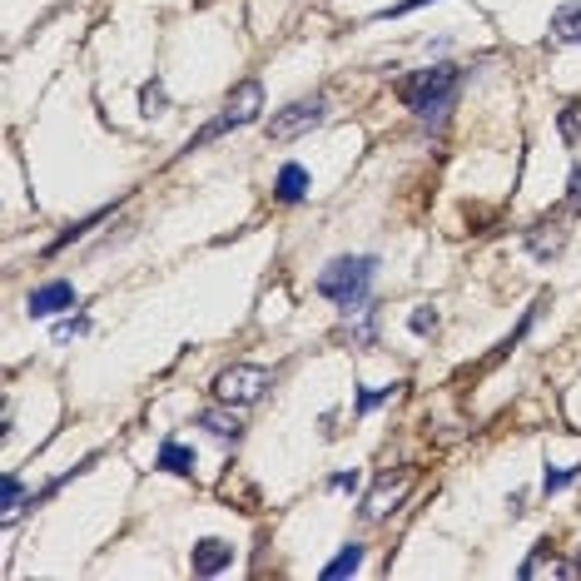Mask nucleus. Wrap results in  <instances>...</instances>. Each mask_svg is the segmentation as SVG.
I'll use <instances>...</instances> for the list:
<instances>
[{
    "label": "nucleus",
    "mask_w": 581,
    "mask_h": 581,
    "mask_svg": "<svg viewBox=\"0 0 581 581\" xmlns=\"http://www.w3.org/2000/svg\"><path fill=\"white\" fill-rule=\"evenodd\" d=\"M552 40H562V45H581V0H577V5H562V10L552 15Z\"/></svg>",
    "instance_id": "obj_15"
},
{
    "label": "nucleus",
    "mask_w": 581,
    "mask_h": 581,
    "mask_svg": "<svg viewBox=\"0 0 581 581\" xmlns=\"http://www.w3.org/2000/svg\"><path fill=\"white\" fill-rule=\"evenodd\" d=\"M418 5H433V0H398V5H388V10H378V20H393V15H408V10H418Z\"/></svg>",
    "instance_id": "obj_27"
},
{
    "label": "nucleus",
    "mask_w": 581,
    "mask_h": 581,
    "mask_svg": "<svg viewBox=\"0 0 581 581\" xmlns=\"http://www.w3.org/2000/svg\"><path fill=\"white\" fill-rule=\"evenodd\" d=\"M154 467H159V472H169V477H194V447H189V442H179V437H164V442H159Z\"/></svg>",
    "instance_id": "obj_12"
},
{
    "label": "nucleus",
    "mask_w": 581,
    "mask_h": 581,
    "mask_svg": "<svg viewBox=\"0 0 581 581\" xmlns=\"http://www.w3.org/2000/svg\"><path fill=\"white\" fill-rule=\"evenodd\" d=\"M567 209H572V214H581V164L572 169V179H567Z\"/></svg>",
    "instance_id": "obj_25"
},
{
    "label": "nucleus",
    "mask_w": 581,
    "mask_h": 581,
    "mask_svg": "<svg viewBox=\"0 0 581 581\" xmlns=\"http://www.w3.org/2000/svg\"><path fill=\"white\" fill-rule=\"evenodd\" d=\"M373 279H378V259L373 254H338V259L323 264V274L313 279V289L323 293L328 303H338V313H353V308L368 303Z\"/></svg>",
    "instance_id": "obj_1"
},
{
    "label": "nucleus",
    "mask_w": 581,
    "mask_h": 581,
    "mask_svg": "<svg viewBox=\"0 0 581 581\" xmlns=\"http://www.w3.org/2000/svg\"><path fill=\"white\" fill-rule=\"evenodd\" d=\"M562 140L567 145H581V105H567L562 110Z\"/></svg>",
    "instance_id": "obj_23"
},
{
    "label": "nucleus",
    "mask_w": 581,
    "mask_h": 581,
    "mask_svg": "<svg viewBox=\"0 0 581 581\" xmlns=\"http://www.w3.org/2000/svg\"><path fill=\"white\" fill-rule=\"evenodd\" d=\"M437 323H442V318H437V308H433V303H423V308H413V318H408V328H413L418 338H428V333H437Z\"/></svg>",
    "instance_id": "obj_22"
},
{
    "label": "nucleus",
    "mask_w": 581,
    "mask_h": 581,
    "mask_svg": "<svg viewBox=\"0 0 581 581\" xmlns=\"http://www.w3.org/2000/svg\"><path fill=\"white\" fill-rule=\"evenodd\" d=\"M25 308H30V318H55V313L75 308V284H70V279H50V284L30 289Z\"/></svg>",
    "instance_id": "obj_8"
},
{
    "label": "nucleus",
    "mask_w": 581,
    "mask_h": 581,
    "mask_svg": "<svg viewBox=\"0 0 581 581\" xmlns=\"http://www.w3.org/2000/svg\"><path fill=\"white\" fill-rule=\"evenodd\" d=\"M577 567H581V557H577Z\"/></svg>",
    "instance_id": "obj_28"
},
{
    "label": "nucleus",
    "mask_w": 581,
    "mask_h": 581,
    "mask_svg": "<svg viewBox=\"0 0 581 581\" xmlns=\"http://www.w3.org/2000/svg\"><path fill=\"white\" fill-rule=\"evenodd\" d=\"M398 95H403V105H408L418 120H442V115L457 105V95H462V70H457V65H428V70L408 75V80L398 85Z\"/></svg>",
    "instance_id": "obj_2"
},
{
    "label": "nucleus",
    "mask_w": 581,
    "mask_h": 581,
    "mask_svg": "<svg viewBox=\"0 0 581 581\" xmlns=\"http://www.w3.org/2000/svg\"><path fill=\"white\" fill-rule=\"evenodd\" d=\"M358 567H363V547H358V542H348V547H343V552L323 567V577H328V581H333V577H353Z\"/></svg>",
    "instance_id": "obj_18"
},
{
    "label": "nucleus",
    "mask_w": 581,
    "mask_h": 581,
    "mask_svg": "<svg viewBox=\"0 0 581 581\" xmlns=\"http://www.w3.org/2000/svg\"><path fill=\"white\" fill-rule=\"evenodd\" d=\"M348 323H343V338H353V348H373L378 343V308H353V313H343Z\"/></svg>",
    "instance_id": "obj_13"
},
{
    "label": "nucleus",
    "mask_w": 581,
    "mask_h": 581,
    "mask_svg": "<svg viewBox=\"0 0 581 581\" xmlns=\"http://www.w3.org/2000/svg\"><path fill=\"white\" fill-rule=\"evenodd\" d=\"M572 482H581V462H577V467H557V472L547 467V477H542V492L552 497V492H562V487H572Z\"/></svg>",
    "instance_id": "obj_21"
},
{
    "label": "nucleus",
    "mask_w": 581,
    "mask_h": 581,
    "mask_svg": "<svg viewBox=\"0 0 581 581\" xmlns=\"http://www.w3.org/2000/svg\"><path fill=\"white\" fill-rule=\"evenodd\" d=\"M194 423H199L204 433L224 437V442H239V437H244V423H239L234 403H214V408H199V413H194Z\"/></svg>",
    "instance_id": "obj_11"
},
{
    "label": "nucleus",
    "mask_w": 581,
    "mask_h": 581,
    "mask_svg": "<svg viewBox=\"0 0 581 581\" xmlns=\"http://www.w3.org/2000/svg\"><path fill=\"white\" fill-rule=\"evenodd\" d=\"M90 328V318H65V323H55V343H70V338H80Z\"/></svg>",
    "instance_id": "obj_24"
},
{
    "label": "nucleus",
    "mask_w": 581,
    "mask_h": 581,
    "mask_svg": "<svg viewBox=\"0 0 581 581\" xmlns=\"http://www.w3.org/2000/svg\"><path fill=\"white\" fill-rule=\"evenodd\" d=\"M229 567H234V542H224V537L194 542V552H189V572H194V577H219V572H229Z\"/></svg>",
    "instance_id": "obj_7"
},
{
    "label": "nucleus",
    "mask_w": 581,
    "mask_h": 581,
    "mask_svg": "<svg viewBox=\"0 0 581 581\" xmlns=\"http://www.w3.org/2000/svg\"><path fill=\"white\" fill-rule=\"evenodd\" d=\"M274 199H279V204H303V199H308V169H303V164H284V169H279Z\"/></svg>",
    "instance_id": "obj_14"
},
{
    "label": "nucleus",
    "mask_w": 581,
    "mask_h": 581,
    "mask_svg": "<svg viewBox=\"0 0 581 581\" xmlns=\"http://www.w3.org/2000/svg\"><path fill=\"white\" fill-rule=\"evenodd\" d=\"M562 249H567V224H562V219H537V224L527 229V254H532V259L552 264Z\"/></svg>",
    "instance_id": "obj_9"
},
{
    "label": "nucleus",
    "mask_w": 581,
    "mask_h": 581,
    "mask_svg": "<svg viewBox=\"0 0 581 581\" xmlns=\"http://www.w3.org/2000/svg\"><path fill=\"white\" fill-rule=\"evenodd\" d=\"M522 577H581V567L577 562H562L552 542H537L532 557L522 562Z\"/></svg>",
    "instance_id": "obj_10"
},
{
    "label": "nucleus",
    "mask_w": 581,
    "mask_h": 581,
    "mask_svg": "<svg viewBox=\"0 0 581 581\" xmlns=\"http://www.w3.org/2000/svg\"><path fill=\"white\" fill-rule=\"evenodd\" d=\"M323 115H328V95H303V100H293L284 110H274L269 140H274V145H293V140H303L308 130H318Z\"/></svg>",
    "instance_id": "obj_5"
},
{
    "label": "nucleus",
    "mask_w": 581,
    "mask_h": 581,
    "mask_svg": "<svg viewBox=\"0 0 581 581\" xmlns=\"http://www.w3.org/2000/svg\"><path fill=\"white\" fill-rule=\"evenodd\" d=\"M110 214H115V204H105V209H95V214H90V219H80V224H70V229H65V234H60V239H55V244H50L45 254H60V249H70L75 239H85V234H90L95 224H105Z\"/></svg>",
    "instance_id": "obj_16"
},
{
    "label": "nucleus",
    "mask_w": 581,
    "mask_h": 581,
    "mask_svg": "<svg viewBox=\"0 0 581 581\" xmlns=\"http://www.w3.org/2000/svg\"><path fill=\"white\" fill-rule=\"evenodd\" d=\"M164 110H169V90H164V80L154 75V80L140 85V115H145V120H159Z\"/></svg>",
    "instance_id": "obj_17"
},
{
    "label": "nucleus",
    "mask_w": 581,
    "mask_h": 581,
    "mask_svg": "<svg viewBox=\"0 0 581 581\" xmlns=\"http://www.w3.org/2000/svg\"><path fill=\"white\" fill-rule=\"evenodd\" d=\"M25 507V482L15 477V472H5V527L15 522V512Z\"/></svg>",
    "instance_id": "obj_20"
},
{
    "label": "nucleus",
    "mask_w": 581,
    "mask_h": 581,
    "mask_svg": "<svg viewBox=\"0 0 581 581\" xmlns=\"http://www.w3.org/2000/svg\"><path fill=\"white\" fill-rule=\"evenodd\" d=\"M358 487V472H333L328 477V492H353Z\"/></svg>",
    "instance_id": "obj_26"
},
{
    "label": "nucleus",
    "mask_w": 581,
    "mask_h": 581,
    "mask_svg": "<svg viewBox=\"0 0 581 581\" xmlns=\"http://www.w3.org/2000/svg\"><path fill=\"white\" fill-rule=\"evenodd\" d=\"M398 388H403V383H388V388H363V393L353 398V413H373L378 403H393V398H398Z\"/></svg>",
    "instance_id": "obj_19"
},
{
    "label": "nucleus",
    "mask_w": 581,
    "mask_h": 581,
    "mask_svg": "<svg viewBox=\"0 0 581 581\" xmlns=\"http://www.w3.org/2000/svg\"><path fill=\"white\" fill-rule=\"evenodd\" d=\"M264 115V85L259 80H239L234 90H229V100H224V110L184 145V154L189 149H204V145H214V140H224V135H234V130H244V125H254Z\"/></svg>",
    "instance_id": "obj_3"
},
{
    "label": "nucleus",
    "mask_w": 581,
    "mask_h": 581,
    "mask_svg": "<svg viewBox=\"0 0 581 581\" xmlns=\"http://www.w3.org/2000/svg\"><path fill=\"white\" fill-rule=\"evenodd\" d=\"M413 487V472L408 467H398V472H383L373 487H368V497H363V507H358V517L363 522H383L398 502H403V492Z\"/></svg>",
    "instance_id": "obj_6"
},
{
    "label": "nucleus",
    "mask_w": 581,
    "mask_h": 581,
    "mask_svg": "<svg viewBox=\"0 0 581 581\" xmlns=\"http://www.w3.org/2000/svg\"><path fill=\"white\" fill-rule=\"evenodd\" d=\"M269 388H274V373L259 368V363H234V368H224V373L209 383V393H214L219 403H234V408H254Z\"/></svg>",
    "instance_id": "obj_4"
}]
</instances>
